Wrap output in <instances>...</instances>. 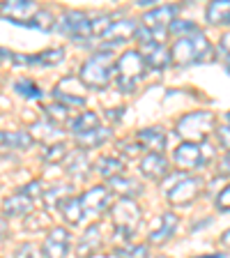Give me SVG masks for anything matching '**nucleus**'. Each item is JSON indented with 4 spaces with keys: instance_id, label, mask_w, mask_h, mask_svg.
Wrapping results in <instances>:
<instances>
[{
    "instance_id": "1",
    "label": "nucleus",
    "mask_w": 230,
    "mask_h": 258,
    "mask_svg": "<svg viewBox=\"0 0 230 258\" xmlns=\"http://www.w3.org/2000/svg\"><path fill=\"white\" fill-rule=\"evenodd\" d=\"M168 53H171V62L180 64V67H189V64L205 62L212 55V46H209L207 37L198 30V32H193V35L177 37Z\"/></svg>"
},
{
    "instance_id": "2",
    "label": "nucleus",
    "mask_w": 230,
    "mask_h": 258,
    "mask_svg": "<svg viewBox=\"0 0 230 258\" xmlns=\"http://www.w3.org/2000/svg\"><path fill=\"white\" fill-rule=\"evenodd\" d=\"M113 72H115V58L113 51H99L90 60L83 62L79 72V81L83 86L92 88V90H104L111 83Z\"/></svg>"
},
{
    "instance_id": "3",
    "label": "nucleus",
    "mask_w": 230,
    "mask_h": 258,
    "mask_svg": "<svg viewBox=\"0 0 230 258\" xmlns=\"http://www.w3.org/2000/svg\"><path fill=\"white\" fill-rule=\"evenodd\" d=\"M145 60L138 51H124L115 62V81L122 95H131L140 81L145 79Z\"/></svg>"
},
{
    "instance_id": "4",
    "label": "nucleus",
    "mask_w": 230,
    "mask_h": 258,
    "mask_svg": "<svg viewBox=\"0 0 230 258\" xmlns=\"http://www.w3.org/2000/svg\"><path fill=\"white\" fill-rule=\"evenodd\" d=\"M111 219L115 226V237L124 244H131L129 240L134 237L140 224V208L134 203V199H120L111 208Z\"/></svg>"
},
{
    "instance_id": "5",
    "label": "nucleus",
    "mask_w": 230,
    "mask_h": 258,
    "mask_svg": "<svg viewBox=\"0 0 230 258\" xmlns=\"http://www.w3.org/2000/svg\"><path fill=\"white\" fill-rule=\"evenodd\" d=\"M214 124H216L214 113L196 111V113H189V115L180 118L177 134L182 136V139H187V143H205L209 132L214 129Z\"/></svg>"
},
{
    "instance_id": "6",
    "label": "nucleus",
    "mask_w": 230,
    "mask_h": 258,
    "mask_svg": "<svg viewBox=\"0 0 230 258\" xmlns=\"http://www.w3.org/2000/svg\"><path fill=\"white\" fill-rule=\"evenodd\" d=\"M175 182L171 187H166V199L171 201L173 205H189L205 187V180L198 175H187L184 171H180L177 175H173Z\"/></svg>"
},
{
    "instance_id": "7",
    "label": "nucleus",
    "mask_w": 230,
    "mask_h": 258,
    "mask_svg": "<svg viewBox=\"0 0 230 258\" xmlns=\"http://www.w3.org/2000/svg\"><path fill=\"white\" fill-rule=\"evenodd\" d=\"M214 157V148L205 141V143H187L184 141L175 150L173 159L182 171H193V168H203L209 164V159Z\"/></svg>"
},
{
    "instance_id": "8",
    "label": "nucleus",
    "mask_w": 230,
    "mask_h": 258,
    "mask_svg": "<svg viewBox=\"0 0 230 258\" xmlns=\"http://www.w3.org/2000/svg\"><path fill=\"white\" fill-rule=\"evenodd\" d=\"M58 32L67 35L71 42H79V44H88L90 37V16L86 12H79V10H67L58 21Z\"/></svg>"
},
{
    "instance_id": "9",
    "label": "nucleus",
    "mask_w": 230,
    "mask_h": 258,
    "mask_svg": "<svg viewBox=\"0 0 230 258\" xmlns=\"http://www.w3.org/2000/svg\"><path fill=\"white\" fill-rule=\"evenodd\" d=\"M37 3H32V0H7V3L0 5V16L10 19L12 23L26 26L32 16L37 14Z\"/></svg>"
},
{
    "instance_id": "10",
    "label": "nucleus",
    "mask_w": 230,
    "mask_h": 258,
    "mask_svg": "<svg viewBox=\"0 0 230 258\" xmlns=\"http://www.w3.org/2000/svg\"><path fill=\"white\" fill-rule=\"evenodd\" d=\"M81 208H83V215L86 217H97L102 215L104 210H108V203H111V191H108V187H104V184H99V187H92L88 189L83 196L79 199Z\"/></svg>"
},
{
    "instance_id": "11",
    "label": "nucleus",
    "mask_w": 230,
    "mask_h": 258,
    "mask_svg": "<svg viewBox=\"0 0 230 258\" xmlns=\"http://www.w3.org/2000/svg\"><path fill=\"white\" fill-rule=\"evenodd\" d=\"M69 231L62 228V226H55L53 231L46 235L44 240V247H42V256L44 258H64L67 251H69Z\"/></svg>"
},
{
    "instance_id": "12",
    "label": "nucleus",
    "mask_w": 230,
    "mask_h": 258,
    "mask_svg": "<svg viewBox=\"0 0 230 258\" xmlns=\"http://www.w3.org/2000/svg\"><path fill=\"white\" fill-rule=\"evenodd\" d=\"M175 14H177L175 5H159L143 14V28H147L152 32H166V28L175 21Z\"/></svg>"
},
{
    "instance_id": "13",
    "label": "nucleus",
    "mask_w": 230,
    "mask_h": 258,
    "mask_svg": "<svg viewBox=\"0 0 230 258\" xmlns=\"http://www.w3.org/2000/svg\"><path fill=\"white\" fill-rule=\"evenodd\" d=\"M136 21L134 19H118V21H111V26L104 30L102 39H106V46H115V44H124L134 37L136 32Z\"/></svg>"
},
{
    "instance_id": "14",
    "label": "nucleus",
    "mask_w": 230,
    "mask_h": 258,
    "mask_svg": "<svg viewBox=\"0 0 230 258\" xmlns=\"http://www.w3.org/2000/svg\"><path fill=\"white\" fill-rule=\"evenodd\" d=\"M62 48H48V51H42V53L35 55H10V58H14L12 62L16 67H53L62 60Z\"/></svg>"
},
{
    "instance_id": "15",
    "label": "nucleus",
    "mask_w": 230,
    "mask_h": 258,
    "mask_svg": "<svg viewBox=\"0 0 230 258\" xmlns=\"http://www.w3.org/2000/svg\"><path fill=\"white\" fill-rule=\"evenodd\" d=\"M145 60V67H152V70H166L171 64V53H168L166 44H157V42H150V44H143L138 51Z\"/></svg>"
},
{
    "instance_id": "16",
    "label": "nucleus",
    "mask_w": 230,
    "mask_h": 258,
    "mask_svg": "<svg viewBox=\"0 0 230 258\" xmlns=\"http://www.w3.org/2000/svg\"><path fill=\"white\" fill-rule=\"evenodd\" d=\"M69 88L71 90H67V88L62 86V81H60L58 86L53 88V99L58 104H62V106L71 108V106H86V97L81 95V81L74 79V76H69Z\"/></svg>"
},
{
    "instance_id": "17",
    "label": "nucleus",
    "mask_w": 230,
    "mask_h": 258,
    "mask_svg": "<svg viewBox=\"0 0 230 258\" xmlns=\"http://www.w3.org/2000/svg\"><path fill=\"white\" fill-rule=\"evenodd\" d=\"M136 141L140 143V148L143 150H150L155 152V155H161V152L166 150V145H168V136L164 129L159 127H145L140 129L138 134H136Z\"/></svg>"
},
{
    "instance_id": "18",
    "label": "nucleus",
    "mask_w": 230,
    "mask_h": 258,
    "mask_svg": "<svg viewBox=\"0 0 230 258\" xmlns=\"http://www.w3.org/2000/svg\"><path fill=\"white\" fill-rule=\"evenodd\" d=\"M140 173H143L147 180L159 182V180L168 177V173H171V164H168V159L164 155H155V152H150V155L143 157V161H140Z\"/></svg>"
},
{
    "instance_id": "19",
    "label": "nucleus",
    "mask_w": 230,
    "mask_h": 258,
    "mask_svg": "<svg viewBox=\"0 0 230 258\" xmlns=\"http://www.w3.org/2000/svg\"><path fill=\"white\" fill-rule=\"evenodd\" d=\"M177 224H180V217L175 212H166L161 215V219L157 221V226L150 231V242L152 244H164L173 237V233L177 231Z\"/></svg>"
},
{
    "instance_id": "20",
    "label": "nucleus",
    "mask_w": 230,
    "mask_h": 258,
    "mask_svg": "<svg viewBox=\"0 0 230 258\" xmlns=\"http://www.w3.org/2000/svg\"><path fill=\"white\" fill-rule=\"evenodd\" d=\"M99 247H102V231H99V226L97 224H92L90 228L83 233V237L79 240V244H76V256L79 258H90L92 253L99 251Z\"/></svg>"
},
{
    "instance_id": "21",
    "label": "nucleus",
    "mask_w": 230,
    "mask_h": 258,
    "mask_svg": "<svg viewBox=\"0 0 230 258\" xmlns=\"http://www.w3.org/2000/svg\"><path fill=\"white\" fill-rule=\"evenodd\" d=\"M35 139L28 132H0V150H28Z\"/></svg>"
},
{
    "instance_id": "22",
    "label": "nucleus",
    "mask_w": 230,
    "mask_h": 258,
    "mask_svg": "<svg viewBox=\"0 0 230 258\" xmlns=\"http://www.w3.org/2000/svg\"><path fill=\"white\" fill-rule=\"evenodd\" d=\"M108 139H111V129L102 127V124H99V127H95V129H90V132H86V134L74 136L76 145H79L83 152L90 150V148H99V145H104Z\"/></svg>"
},
{
    "instance_id": "23",
    "label": "nucleus",
    "mask_w": 230,
    "mask_h": 258,
    "mask_svg": "<svg viewBox=\"0 0 230 258\" xmlns=\"http://www.w3.org/2000/svg\"><path fill=\"white\" fill-rule=\"evenodd\" d=\"M35 201L30 199V196H26L23 191L14 194V196H10V199L5 201V205H3V212H5L7 217H26L28 212H32V208H35Z\"/></svg>"
},
{
    "instance_id": "24",
    "label": "nucleus",
    "mask_w": 230,
    "mask_h": 258,
    "mask_svg": "<svg viewBox=\"0 0 230 258\" xmlns=\"http://www.w3.org/2000/svg\"><path fill=\"white\" fill-rule=\"evenodd\" d=\"M108 191H115V194H122V199H134V196H138V194H143V187H140L136 180H131V177H111L108 180Z\"/></svg>"
},
{
    "instance_id": "25",
    "label": "nucleus",
    "mask_w": 230,
    "mask_h": 258,
    "mask_svg": "<svg viewBox=\"0 0 230 258\" xmlns=\"http://www.w3.org/2000/svg\"><path fill=\"white\" fill-rule=\"evenodd\" d=\"M58 210L64 215L67 224H71V226L83 224V219H86V215H83V208H81L79 199H74V196H67V199L60 201V203H58Z\"/></svg>"
},
{
    "instance_id": "26",
    "label": "nucleus",
    "mask_w": 230,
    "mask_h": 258,
    "mask_svg": "<svg viewBox=\"0 0 230 258\" xmlns=\"http://www.w3.org/2000/svg\"><path fill=\"white\" fill-rule=\"evenodd\" d=\"M90 171H92V164H90V159H88L86 152H83V150L74 152L71 161L67 164V173H69L74 180H86Z\"/></svg>"
},
{
    "instance_id": "27",
    "label": "nucleus",
    "mask_w": 230,
    "mask_h": 258,
    "mask_svg": "<svg viewBox=\"0 0 230 258\" xmlns=\"http://www.w3.org/2000/svg\"><path fill=\"white\" fill-rule=\"evenodd\" d=\"M205 19H207V23H212V26H219V23L225 26L230 19L228 0H214V3H209L207 12H205Z\"/></svg>"
},
{
    "instance_id": "28",
    "label": "nucleus",
    "mask_w": 230,
    "mask_h": 258,
    "mask_svg": "<svg viewBox=\"0 0 230 258\" xmlns=\"http://www.w3.org/2000/svg\"><path fill=\"white\" fill-rule=\"evenodd\" d=\"M97 173L102 177H106V180H111V177H120L124 175V164L118 159V157H102V159L97 161Z\"/></svg>"
},
{
    "instance_id": "29",
    "label": "nucleus",
    "mask_w": 230,
    "mask_h": 258,
    "mask_svg": "<svg viewBox=\"0 0 230 258\" xmlns=\"http://www.w3.org/2000/svg\"><path fill=\"white\" fill-rule=\"evenodd\" d=\"M95 127H99V115H97V113H92V111L81 113L79 118L69 120V132L74 136L86 134V132H90V129H95Z\"/></svg>"
},
{
    "instance_id": "30",
    "label": "nucleus",
    "mask_w": 230,
    "mask_h": 258,
    "mask_svg": "<svg viewBox=\"0 0 230 258\" xmlns=\"http://www.w3.org/2000/svg\"><path fill=\"white\" fill-rule=\"evenodd\" d=\"M26 28H37V30H42V32H48L55 28V16L46 10H37V14L26 23Z\"/></svg>"
},
{
    "instance_id": "31",
    "label": "nucleus",
    "mask_w": 230,
    "mask_h": 258,
    "mask_svg": "<svg viewBox=\"0 0 230 258\" xmlns=\"http://www.w3.org/2000/svg\"><path fill=\"white\" fill-rule=\"evenodd\" d=\"M14 92L26 97V99H42V90L32 79H19L14 83Z\"/></svg>"
},
{
    "instance_id": "32",
    "label": "nucleus",
    "mask_w": 230,
    "mask_h": 258,
    "mask_svg": "<svg viewBox=\"0 0 230 258\" xmlns=\"http://www.w3.org/2000/svg\"><path fill=\"white\" fill-rule=\"evenodd\" d=\"M44 113H46L48 122H53V124L69 122V108L62 106V104H58V102L46 104V106H44Z\"/></svg>"
},
{
    "instance_id": "33",
    "label": "nucleus",
    "mask_w": 230,
    "mask_h": 258,
    "mask_svg": "<svg viewBox=\"0 0 230 258\" xmlns=\"http://www.w3.org/2000/svg\"><path fill=\"white\" fill-rule=\"evenodd\" d=\"M67 155H69L67 143L58 141V143H51L46 150H44V161H48V164H58V161H62Z\"/></svg>"
},
{
    "instance_id": "34",
    "label": "nucleus",
    "mask_w": 230,
    "mask_h": 258,
    "mask_svg": "<svg viewBox=\"0 0 230 258\" xmlns=\"http://www.w3.org/2000/svg\"><path fill=\"white\" fill-rule=\"evenodd\" d=\"M42 196H44V201H46L51 208H58L60 201L69 196V187H64V184H58V187H51L48 191H44Z\"/></svg>"
},
{
    "instance_id": "35",
    "label": "nucleus",
    "mask_w": 230,
    "mask_h": 258,
    "mask_svg": "<svg viewBox=\"0 0 230 258\" xmlns=\"http://www.w3.org/2000/svg\"><path fill=\"white\" fill-rule=\"evenodd\" d=\"M32 132H35V136H39L42 141H53L55 136L60 134L58 124H53V122H37L32 127Z\"/></svg>"
},
{
    "instance_id": "36",
    "label": "nucleus",
    "mask_w": 230,
    "mask_h": 258,
    "mask_svg": "<svg viewBox=\"0 0 230 258\" xmlns=\"http://www.w3.org/2000/svg\"><path fill=\"white\" fill-rule=\"evenodd\" d=\"M111 21H113V19L108 14H102V16L90 19V37H102L104 30L111 26Z\"/></svg>"
},
{
    "instance_id": "37",
    "label": "nucleus",
    "mask_w": 230,
    "mask_h": 258,
    "mask_svg": "<svg viewBox=\"0 0 230 258\" xmlns=\"http://www.w3.org/2000/svg\"><path fill=\"white\" fill-rule=\"evenodd\" d=\"M168 30H171L173 35L184 37V35H193V32H198V26L191 23V21H173L171 26H168Z\"/></svg>"
},
{
    "instance_id": "38",
    "label": "nucleus",
    "mask_w": 230,
    "mask_h": 258,
    "mask_svg": "<svg viewBox=\"0 0 230 258\" xmlns=\"http://www.w3.org/2000/svg\"><path fill=\"white\" fill-rule=\"evenodd\" d=\"M120 258H145L147 256V247L143 244H129L127 249H115Z\"/></svg>"
},
{
    "instance_id": "39",
    "label": "nucleus",
    "mask_w": 230,
    "mask_h": 258,
    "mask_svg": "<svg viewBox=\"0 0 230 258\" xmlns=\"http://www.w3.org/2000/svg\"><path fill=\"white\" fill-rule=\"evenodd\" d=\"M118 148L122 150L124 157H129V159H131V157H138L140 152H143V148H140V143L136 139L134 141H120Z\"/></svg>"
},
{
    "instance_id": "40",
    "label": "nucleus",
    "mask_w": 230,
    "mask_h": 258,
    "mask_svg": "<svg viewBox=\"0 0 230 258\" xmlns=\"http://www.w3.org/2000/svg\"><path fill=\"white\" fill-rule=\"evenodd\" d=\"M14 258H42V251L32 242H26V244H21V247L16 249Z\"/></svg>"
},
{
    "instance_id": "41",
    "label": "nucleus",
    "mask_w": 230,
    "mask_h": 258,
    "mask_svg": "<svg viewBox=\"0 0 230 258\" xmlns=\"http://www.w3.org/2000/svg\"><path fill=\"white\" fill-rule=\"evenodd\" d=\"M216 210H219V212H223V215L230 210V189L228 187H223V191L216 196Z\"/></svg>"
},
{
    "instance_id": "42",
    "label": "nucleus",
    "mask_w": 230,
    "mask_h": 258,
    "mask_svg": "<svg viewBox=\"0 0 230 258\" xmlns=\"http://www.w3.org/2000/svg\"><path fill=\"white\" fill-rule=\"evenodd\" d=\"M216 136H219V143L223 145V150H228V122H223V127H219Z\"/></svg>"
},
{
    "instance_id": "43",
    "label": "nucleus",
    "mask_w": 230,
    "mask_h": 258,
    "mask_svg": "<svg viewBox=\"0 0 230 258\" xmlns=\"http://www.w3.org/2000/svg\"><path fill=\"white\" fill-rule=\"evenodd\" d=\"M228 35H223V39H221V44H219V53H221V58H223V62H225V67H228Z\"/></svg>"
},
{
    "instance_id": "44",
    "label": "nucleus",
    "mask_w": 230,
    "mask_h": 258,
    "mask_svg": "<svg viewBox=\"0 0 230 258\" xmlns=\"http://www.w3.org/2000/svg\"><path fill=\"white\" fill-rule=\"evenodd\" d=\"M122 113H124V108H113V111H108L106 115H108V120L118 122V120H122Z\"/></svg>"
},
{
    "instance_id": "45",
    "label": "nucleus",
    "mask_w": 230,
    "mask_h": 258,
    "mask_svg": "<svg viewBox=\"0 0 230 258\" xmlns=\"http://www.w3.org/2000/svg\"><path fill=\"white\" fill-rule=\"evenodd\" d=\"M5 235H7V224H5V219H0V242L5 240Z\"/></svg>"
},
{
    "instance_id": "46",
    "label": "nucleus",
    "mask_w": 230,
    "mask_h": 258,
    "mask_svg": "<svg viewBox=\"0 0 230 258\" xmlns=\"http://www.w3.org/2000/svg\"><path fill=\"white\" fill-rule=\"evenodd\" d=\"M221 173H223V175H228V155L223 157V164H221V168H219Z\"/></svg>"
},
{
    "instance_id": "47",
    "label": "nucleus",
    "mask_w": 230,
    "mask_h": 258,
    "mask_svg": "<svg viewBox=\"0 0 230 258\" xmlns=\"http://www.w3.org/2000/svg\"><path fill=\"white\" fill-rule=\"evenodd\" d=\"M198 258H228L225 253H209V256H198Z\"/></svg>"
},
{
    "instance_id": "48",
    "label": "nucleus",
    "mask_w": 230,
    "mask_h": 258,
    "mask_svg": "<svg viewBox=\"0 0 230 258\" xmlns=\"http://www.w3.org/2000/svg\"><path fill=\"white\" fill-rule=\"evenodd\" d=\"M7 55H12L10 51H7V48H0V62H3V60H5Z\"/></svg>"
}]
</instances>
